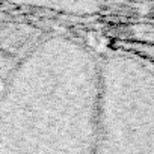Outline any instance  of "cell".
I'll return each mask as SVG.
<instances>
[{"mask_svg":"<svg viewBox=\"0 0 154 154\" xmlns=\"http://www.w3.org/2000/svg\"><path fill=\"white\" fill-rule=\"evenodd\" d=\"M39 97L0 128V154H97L101 63L83 45L41 47Z\"/></svg>","mask_w":154,"mask_h":154,"instance_id":"6da1fadb","label":"cell"},{"mask_svg":"<svg viewBox=\"0 0 154 154\" xmlns=\"http://www.w3.org/2000/svg\"><path fill=\"white\" fill-rule=\"evenodd\" d=\"M97 154H154V65L124 54L101 62Z\"/></svg>","mask_w":154,"mask_h":154,"instance_id":"7a4b0ae2","label":"cell"}]
</instances>
